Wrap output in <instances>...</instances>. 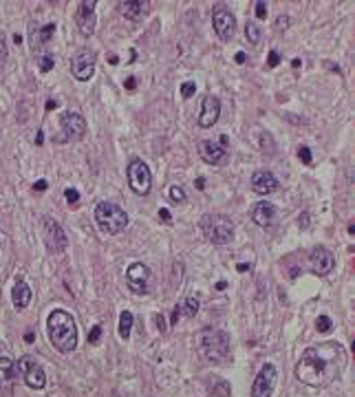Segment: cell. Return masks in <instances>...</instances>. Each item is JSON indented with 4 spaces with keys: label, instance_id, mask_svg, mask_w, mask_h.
<instances>
[{
    "label": "cell",
    "instance_id": "cell-5",
    "mask_svg": "<svg viewBox=\"0 0 355 397\" xmlns=\"http://www.w3.org/2000/svg\"><path fill=\"white\" fill-rule=\"evenodd\" d=\"M95 223L104 234L113 236V234H119V232L128 225V214H126L119 205L102 201V203H97V208H95Z\"/></svg>",
    "mask_w": 355,
    "mask_h": 397
},
{
    "label": "cell",
    "instance_id": "cell-28",
    "mask_svg": "<svg viewBox=\"0 0 355 397\" xmlns=\"http://www.w3.org/2000/svg\"><path fill=\"white\" fill-rule=\"evenodd\" d=\"M53 64H56V60H53V55H49V53H44V55L38 58V66H40L42 73H49L53 69Z\"/></svg>",
    "mask_w": 355,
    "mask_h": 397
},
{
    "label": "cell",
    "instance_id": "cell-15",
    "mask_svg": "<svg viewBox=\"0 0 355 397\" xmlns=\"http://www.w3.org/2000/svg\"><path fill=\"white\" fill-rule=\"evenodd\" d=\"M71 73L77 82H89L95 73V55L91 51H79L71 60Z\"/></svg>",
    "mask_w": 355,
    "mask_h": 397
},
{
    "label": "cell",
    "instance_id": "cell-19",
    "mask_svg": "<svg viewBox=\"0 0 355 397\" xmlns=\"http://www.w3.org/2000/svg\"><path fill=\"white\" fill-rule=\"evenodd\" d=\"M77 26H79V33L82 36H93L95 33V3H79V9H77Z\"/></svg>",
    "mask_w": 355,
    "mask_h": 397
},
{
    "label": "cell",
    "instance_id": "cell-38",
    "mask_svg": "<svg viewBox=\"0 0 355 397\" xmlns=\"http://www.w3.org/2000/svg\"><path fill=\"white\" fill-rule=\"evenodd\" d=\"M289 26V16H278L276 18V29L278 31H285Z\"/></svg>",
    "mask_w": 355,
    "mask_h": 397
},
{
    "label": "cell",
    "instance_id": "cell-42",
    "mask_svg": "<svg viewBox=\"0 0 355 397\" xmlns=\"http://www.w3.org/2000/svg\"><path fill=\"white\" fill-rule=\"evenodd\" d=\"M159 216H161L166 223H170V221H172V216H170V210H168V208H161V210H159Z\"/></svg>",
    "mask_w": 355,
    "mask_h": 397
},
{
    "label": "cell",
    "instance_id": "cell-12",
    "mask_svg": "<svg viewBox=\"0 0 355 397\" xmlns=\"http://www.w3.org/2000/svg\"><path fill=\"white\" fill-rule=\"evenodd\" d=\"M199 155L210 165H225L230 161V152L225 150V146H221L219 141H214V139H203V141H199Z\"/></svg>",
    "mask_w": 355,
    "mask_h": 397
},
{
    "label": "cell",
    "instance_id": "cell-36",
    "mask_svg": "<svg viewBox=\"0 0 355 397\" xmlns=\"http://www.w3.org/2000/svg\"><path fill=\"white\" fill-rule=\"evenodd\" d=\"M278 62H280V55L276 51H269V55H267V66H269V69H276Z\"/></svg>",
    "mask_w": 355,
    "mask_h": 397
},
{
    "label": "cell",
    "instance_id": "cell-11",
    "mask_svg": "<svg viewBox=\"0 0 355 397\" xmlns=\"http://www.w3.org/2000/svg\"><path fill=\"white\" fill-rule=\"evenodd\" d=\"M276 380H278L276 366L274 364H265L252 384V397H271L274 388H276Z\"/></svg>",
    "mask_w": 355,
    "mask_h": 397
},
{
    "label": "cell",
    "instance_id": "cell-54",
    "mask_svg": "<svg viewBox=\"0 0 355 397\" xmlns=\"http://www.w3.org/2000/svg\"><path fill=\"white\" fill-rule=\"evenodd\" d=\"M3 238H5V236H3V232H0V245H3Z\"/></svg>",
    "mask_w": 355,
    "mask_h": 397
},
{
    "label": "cell",
    "instance_id": "cell-7",
    "mask_svg": "<svg viewBox=\"0 0 355 397\" xmlns=\"http://www.w3.org/2000/svg\"><path fill=\"white\" fill-rule=\"evenodd\" d=\"M126 285L132 294L146 296L150 294V285H152V271L146 263H130L126 269Z\"/></svg>",
    "mask_w": 355,
    "mask_h": 397
},
{
    "label": "cell",
    "instance_id": "cell-22",
    "mask_svg": "<svg viewBox=\"0 0 355 397\" xmlns=\"http://www.w3.org/2000/svg\"><path fill=\"white\" fill-rule=\"evenodd\" d=\"M16 373H18L16 362L7 355L0 357V388H9L13 380H16Z\"/></svg>",
    "mask_w": 355,
    "mask_h": 397
},
{
    "label": "cell",
    "instance_id": "cell-46",
    "mask_svg": "<svg viewBox=\"0 0 355 397\" xmlns=\"http://www.w3.org/2000/svg\"><path fill=\"white\" fill-rule=\"evenodd\" d=\"M203 188H205V179L199 177V179H197V190H203Z\"/></svg>",
    "mask_w": 355,
    "mask_h": 397
},
{
    "label": "cell",
    "instance_id": "cell-14",
    "mask_svg": "<svg viewBox=\"0 0 355 397\" xmlns=\"http://www.w3.org/2000/svg\"><path fill=\"white\" fill-rule=\"evenodd\" d=\"M309 265H311L313 274L326 276V274H331V271H333V267H336V258H333L329 247L318 245V247H313L311 254H309Z\"/></svg>",
    "mask_w": 355,
    "mask_h": 397
},
{
    "label": "cell",
    "instance_id": "cell-24",
    "mask_svg": "<svg viewBox=\"0 0 355 397\" xmlns=\"http://www.w3.org/2000/svg\"><path fill=\"white\" fill-rule=\"evenodd\" d=\"M132 322H135V318L128 309H124L122 314H119V337H124V340H128L130 337V329H132Z\"/></svg>",
    "mask_w": 355,
    "mask_h": 397
},
{
    "label": "cell",
    "instance_id": "cell-27",
    "mask_svg": "<svg viewBox=\"0 0 355 397\" xmlns=\"http://www.w3.org/2000/svg\"><path fill=\"white\" fill-rule=\"evenodd\" d=\"M316 329H318V333H329V331L333 329L331 318H329V316H318V320H316Z\"/></svg>",
    "mask_w": 355,
    "mask_h": 397
},
{
    "label": "cell",
    "instance_id": "cell-45",
    "mask_svg": "<svg viewBox=\"0 0 355 397\" xmlns=\"http://www.w3.org/2000/svg\"><path fill=\"white\" fill-rule=\"evenodd\" d=\"M33 340H36V335H33V331H26V333H24V342H33Z\"/></svg>",
    "mask_w": 355,
    "mask_h": 397
},
{
    "label": "cell",
    "instance_id": "cell-25",
    "mask_svg": "<svg viewBox=\"0 0 355 397\" xmlns=\"http://www.w3.org/2000/svg\"><path fill=\"white\" fill-rule=\"evenodd\" d=\"M245 38L250 44H260V38H263V29L258 26L256 20H247L245 24Z\"/></svg>",
    "mask_w": 355,
    "mask_h": 397
},
{
    "label": "cell",
    "instance_id": "cell-53",
    "mask_svg": "<svg viewBox=\"0 0 355 397\" xmlns=\"http://www.w3.org/2000/svg\"><path fill=\"white\" fill-rule=\"evenodd\" d=\"M13 42L20 44V42H22V36H18V33H16V36H13Z\"/></svg>",
    "mask_w": 355,
    "mask_h": 397
},
{
    "label": "cell",
    "instance_id": "cell-21",
    "mask_svg": "<svg viewBox=\"0 0 355 397\" xmlns=\"http://www.w3.org/2000/svg\"><path fill=\"white\" fill-rule=\"evenodd\" d=\"M148 3L146 0H126V3H119V13L128 20H142L146 13H148Z\"/></svg>",
    "mask_w": 355,
    "mask_h": 397
},
{
    "label": "cell",
    "instance_id": "cell-52",
    "mask_svg": "<svg viewBox=\"0 0 355 397\" xmlns=\"http://www.w3.org/2000/svg\"><path fill=\"white\" fill-rule=\"evenodd\" d=\"M225 287H227V282H225V280H221V282H216V289H219V291H221V289H225Z\"/></svg>",
    "mask_w": 355,
    "mask_h": 397
},
{
    "label": "cell",
    "instance_id": "cell-41",
    "mask_svg": "<svg viewBox=\"0 0 355 397\" xmlns=\"http://www.w3.org/2000/svg\"><path fill=\"white\" fill-rule=\"evenodd\" d=\"M124 86H126V91H135L137 89V82H135V77H126V82H124Z\"/></svg>",
    "mask_w": 355,
    "mask_h": 397
},
{
    "label": "cell",
    "instance_id": "cell-47",
    "mask_svg": "<svg viewBox=\"0 0 355 397\" xmlns=\"http://www.w3.org/2000/svg\"><path fill=\"white\" fill-rule=\"evenodd\" d=\"M236 269H238V271H250L252 267H250V265H245V263H238V265H236Z\"/></svg>",
    "mask_w": 355,
    "mask_h": 397
},
{
    "label": "cell",
    "instance_id": "cell-13",
    "mask_svg": "<svg viewBox=\"0 0 355 397\" xmlns=\"http://www.w3.org/2000/svg\"><path fill=\"white\" fill-rule=\"evenodd\" d=\"M60 128L64 132V141L71 139H82L86 132V119L79 112H62L60 115Z\"/></svg>",
    "mask_w": 355,
    "mask_h": 397
},
{
    "label": "cell",
    "instance_id": "cell-34",
    "mask_svg": "<svg viewBox=\"0 0 355 397\" xmlns=\"http://www.w3.org/2000/svg\"><path fill=\"white\" fill-rule=\"evenodd\" d=\"M7 62V40H5V33L0 31V69L5 66Z\"/></svg>",
    "mask_w": 355,
    "mask_h": 397
},
{
    "label": "cell",
    "instance_id": "cell-3",
    "mask_svg": "<svg viewBox=\"0 0 355 397\" xmlns=\"http://www.w3.org/2000/svg\"><path fill=\"white\" fill-rule=\"evenodd\" d=\"M194 344H197L199 355L210 364H223L230 357V335L223 329L216 327H203L194 333Z\"/></svg>",
    "mask_w": 355,
    "mask_h": 397
},
{
    "label": "cell",
    "instance_id": "cell-1",
    "mask_svg": "<svg viewBox=\"0 0 355 397\" xmlns=\"http://www.w3.org/2000/svg\"><path fill=\"white\" fill-rule=\"evenodd\" d=\"M346 366V351L340 342H320L303 351L296 364V380L313 388H324L342 375Z\"/></svg>",
    "mask_w": 355,
    "mask_h": 397
},
{
    "label": "cell",
    "instance_id": "cell-26",
    "mask_svg": "<svg viewBox=\"0 0 355 397\" xmlns=\"http://www.w3.org/2000/svg\"><path fill=\"white\" fill-rule=\"evenodd\" d=\"M181 307V314L187 316V318H194L199 314V298H194V296H187L183 302L179 304Z\"/></svg>",
    "mask_w": 355,
    "mask_h": 397
},
{
    "label": "cell",
    "instance_id": "cell-51",
    "mask_svg": "<svg viewBox=\"0 0 355 397\" xmlns=\"http://www.w3.org/2000/svg\"><path fill=\"white\" fill-rule=\"evenodd\" d=\"M108 62H111L113 66H115V64H119V58H117V55H111V58H108Z\"/></svg>",
    "mask_w": 355,
    "mask_h": 397
},
{
    "label": "cell",
    "instance_id": "cell-10",
    "mask_svg": "<svg viewBox=\"0 0 355 397\" xmlns=\"http://www.w3.org/2000/svg\"><path fill=\"white\" fill-rule=\"evenodd\" d=\"M212 24H214V31L216 36L223 40V42H230V40L236 36V18L230 9L225 7H216L212 13Z\"/></svg>",
    "mask_w": 355,
    "mask_h": 397
},
{
    "label": "cell",
    "instance_id": "cell-48",
    "mask_svg": "<svg viewBox=\"0 0 355 397\" xmlns=\"http://www.w3.org/2000/svg\"><path fill=\"white\" fill-rule=\"evenodd\" d=\"M157 324H159V331H166V324H163V316H157Z\"/></svg>",
    "mask_w": 355,
    "mask_h": 397
},
{
    "label": "cell",
    "instance_id": "cell-9",
    "mask_svg": "<svg viewBox=\"0 0 355 397\" xmlns=\"http://www.w3.org/2000/svg\"><path fill=\"white\" fill-rule=\"evenodd\" d=\"M16 366H18V371L22 373V377H24V384L29 388H33V390H42L44 386H46V373H44V368L40 366V364L33 360L31 355H22L20 360L16 362Z\"/></svg>",
    "mask_w": 355,
    "mask_h": 397
},
{
    "label": "cell",
    "instance_id": "cell-32",
    "mask_svg": "<svg viewBox=\"0 0 355 397\" xmlns=\"http://www.w3.org/2000/svg\"><path fill=\"white\" fill-rule=\"evenodd\" d=\"M298 157H300V161H303L305 165H311V161H313L311 150L307 148V146H300V148H298Z\"/></svg>",
    "mask_w": 355,
    "mask_h": 397
},
{
    "label": "cell",
    "instance_id": "cell-30",
    "mask_svg": "<svg viewBox=\"0 0 355 397\" xmlns=\"http://www.w3.org/2000/svg\"><path fill=\"white\" fill-rule=\"evenodd\" d=\"M168 194H170V198L175 203H183L185 201V192H183V188H181V185H172Z\"/></svg>",
    "mask_w": 355,
    "mask_h": 397
},
{
    "label": "cell",
    "instance_id": "cell-44",
    "mask_svg": "<svg viewBox=\"0 0 355 397\" xmlns=\"http://www.w3.org/2000/svg\"><path fill=\"white\" fill-rule=\"evenodd\" d=\"M44 108H46V110H53V108H58V102H56V99H49Z\"/></svg>",
    "mask_w": 355,
    "mask_h": 397
},
{
    "label": "cell",
    "instance_id": "cell-2",
    "mask_svg": "<svg viewBox=\"0 0 355 397\" xmlns=\"http://www.w3.org/2000/svg\"><path fill=\"white\" fill-rule=\"evenodd\" d=\"M46 335L60 353H71L77 349V327L69 311L53 309L46 318Z\"/></svg>",
    "mask_w": 355,
    "mask_h": 397
},
{
    "label": "cell",
    "instance_id": "cell-43",
    "mask_svg": "<svg viewBox=\"0 0 355 397\" xmlns=\"http://www.w3.org/2000/svg\"><path fill=\"white\" fill-rule=\"evenodd\" d=\"M234 60H236V64H245V53H243V51H238L236 55H234Z\"/></svg>",
    "mask_w": 355,
    "mask_h": 397
},
{
    "label": "cell",
    "instance_id": "cell-31",
    "mask_svg": "<svg viewBox=\"0 0 355 397\" xmlns=\"http://www.w3.org/2000/svg\"><path fill=\"white\" fill-rule=\"evenodd\" d=\"M260 146H267V152H269V155H274V150H276V146H274V139H271V135L269 132H263V135H260Z\"/></svg>",
    "mask_w": 355,
    "mask_h": 397
},
{
    "label": "cell",
    "instance_id": "cell-6",
    "mask_svg": "<svg viewBox=\"0 0 355 397\" xmlns=\"http://www.w3.org/2000/svg\"><path fill=\"white\" fill-rule=\"evenodd\" d=\"M126 179H128L130 190L139 196H146L152 188L150 168L142 161V159H132V161L128 163V168H126Z\"/></svg>",
    "mask_w": 355,
    "mask_h": 397
},
{
    "label": "cell",
    "instance_id": "cell-50",
    "mask_svg": "<svg viewBox=\"0 0 355 397\" xmlns=\"http://www.w3.org/2000/svg\"><path fill=\"white\" fill-rule=\"evenodd\" d=\"M300 64H303V60H300V58H293V60H291V66H293V69H298Z\"/></svg>",
    "mask_w": 355,
    "mask_h": 397
},
{
    "label": "cell",
    "instance_id": "cell-17",
    "mask_svg": "<svg viewBox=\"0 0 355 397\" xmlns=\"http://www.w3.org/2000/svg\"><path fill=\"white\" fill-rule=\"evenodd\" d=\"M221 115V99L216 95H205L201 102V112H199V126L201 128H212L219 122Z\"/></svg>",
    "mask_w": 355,
    "mask_h": 397
},
{
    "label": "cell",
    "instance_id": "cell-33",
    "mask_svg": "<svg viewBox=\"0 0 355 397\" xmlns=\"http://www.w3.org/2000/svg\"><path fill=\"white\" fill-rule=\"evenodd\" d=\"M194 91H197V84H194V82H183V84H181V97H183V99L192 97Z\"/></svg>",
    "mask_w": 355,
    "mask_h": 397
},
{
    "label": "cell",
    "instance_id": "cell-39",
    "mask_svg": "<svg viewBox=\"0 0 355 397\" xmlns=\"http://www.w3.org/2000/svg\"><path fill=\"white\" fill-rule=\"evenodd\" d=\"M179 318H181V307H179V304H177V307L172 309V316H170V324H172V327H177Z\"/></svg>",
    "mask_w": 355,
    "mask_h": 397
},
{
    "label": "cell",
    "instance_id": "cell-4",
    "mask_svg": "<svg viewBox=\"0 0 355 397\" xmlns=\"http://www.w3.org/2000/svg\"><path fill=\"white\" fill-rule=\"evenodd\" d=\"M199 228L212 245H227L234 241V221L225 214H216V212L203 214L199 221Z\"/></svg>",
    "mask_w": 355,
    "mask_h": 397
},
{
    "label": "cell",
    "instance_id": "cell-29",
    "mask_svg": "<svg viewBox=\"0 0 355 397\" xmlns=\"http://www.w3.org/2000/svg\"><path fill=\"white\" fill-rule=\"evenodd\" d=\"M64 198H66V203H69L71 208H77V205H79V192L75 188H66L64 190Z\"/></svg>",
    "mask_w": 355,
    "mask_h": 397
},
{
    "label": "cell",
    "instance_id": "cell-16",
    "mask_svg": "<svg viewBox=\"0 0 355 397\" xmlns=\"http://www.w3.org/2000/svg\"><path fill=\"white\" fill-rule=\"evenodd\" d=\"M278 188H280V181L271 170H256L252 175V190L256 194L267 196V194H274Z\"/></svg>",
    "mask_w": 355,
    "mask_h": 397
},
{
    "label": "cell",
    "instance_id": "cell-18",
    "mask_svg": "<svg viewBox=\"0 0 355 397\" xmlns=\"http://www.w3.org/2000/svg\"><path fill=\"white\" fill-rule=\"evenodd\" d=\"M252 221L258 225V228H265L269 230L276 225L278 221V210L274 203H267V201H260L252 208Z\"/></svg>",
    "mask_w": 355,
    "mask_h": 397
},
{
    "label": "cell",
    "instance_id": "cell-49",
    "mask_svg": "<svg viewBox=\"0 0 355 397\" xmlns=\"http://www.w3.org/2000/svg\"><path fill=\"white\" fill-rule=\"evenodd\" d=\"M42 141H44V135H42V130H40L38 135H36V144H38V146H42Z\"/></svg>",
    "mask_w": 355,
    "mask_h": 397
},
{
    "label": "cell",
    "instance_id": "cell-20",
    "mask_svg": "<svg viewBox=\"0 0 355 397\" xmlns=\"http://www.w3.org/2000/svg\"><path fill=\"white\" fill-rule=\"evenodd\" d=\"M31 287L24 282V278L20 276L16 285H13V289H11V302H13V307H16L18 311H22L29 307V302H31Z\"/></svg>",
    "mask_w": 355,
    "mask_h": 397
},
{
    "label": "cell",
    "instance_id": "cell-37",
    "mask_svg": "<svg viewBox=\"0 0 355 397\" xmlns=\"http://www.w3.org/2000/svg\"><path fill=\"white\" fill-rule=\"evenodd\" d=\"M256 18H267V3H263V0H258L256 3Z\"/></svg>",
    "mask_w": 355,
    "mask_h": 397
},
{
    "label": "cell",
    "instance_id": "cell-8",
    "mask_svg": "<svg viewBox=\"0 0 355 397\" xmlns=\"http://www.w3.org/2000/svg\"><path fill=\"white\" fill-rule=\"evenodd\" d=\"M42 236H44V245L51 254H62L69 245V236H66L64 228L60 225L53 216H44L42 221Z\"/></svg>",
    "mask_w": 355,
    "mask_h": 397
},
{
    "label": "cell",
    "instance_id": "cell-23",
    "mask_svg": "<svg viewBox=\"0 0 355 397\" xmlns=\"http://www.w3.org/2000/svg\"><path fill=\"white\" fill-rule=\"evenodd\" d=\"M56 33V24L49 22V24H44V26H40V29H31V46H33V51H40L42 46L49 42V38Z\"/></svg>",
    "mask_w": 355,
    "mask_h": 397
},
{
    "label": "cell",
    "instance_id": "cell-35",
    "mask_svg": "<svg viewBox=\"0 0 355 397\" xmlns=\"http://www.w3.org/2000/svg\"><path fill=\"white\" fill-rule=\"evenodd\" d=\"M99 335H102V324H95V327L91 329V333H89V344H97Z\"/></svg>",
    "mask_w": 355,
    "mask_h": 397
},
{
    "label": "cell",
    "instance_id": "cell-40",
    "mask_svg": "<svg viewBox=\"0 0 355 397\" xmlns=\"http://www.w3.org/2000/svg\"><path fill=\"white\" fill-rule=\"evenodd\" d=\"M46 188H49V183H46L44 179H38V181L33 183V190H36V192H44Z\"/></svg>",
    "mask_w": 355,
    "mask_h": 397
}]
</instances>
